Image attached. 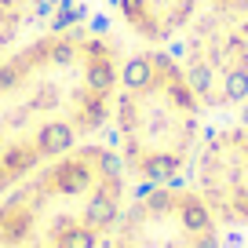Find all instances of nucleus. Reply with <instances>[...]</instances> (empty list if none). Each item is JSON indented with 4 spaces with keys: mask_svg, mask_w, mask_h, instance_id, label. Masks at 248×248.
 I'll use <instances>...</instances> for the list:
<instances>
[{
    "mask_svg": "<svg viewBox=\"0 0 248 248\" xmlns=\"http://www.w3.org/2000/svg\"><path fill=\"white\" fill-rule=\"evenodd\" d=\"M26 26V0H0V62L11 55V44L18 40Z\"/></svg>",
    "mask_w": 248,
    "mask_h": 248,
    "instance_id": "39448f33",
    "label": "nucleus"
},
{
    "mask_svg": "<svg viewBox=\"0 0 248 248\" xmlns=\"http://www.w3.org/2000/svg\"><path fill=\"white\" fill-rule=\"evenodd\" d=\"M204 15L248 40V0H204Z\"/></svg>",
    "mask_w": 248,
    "mask_h": 248,
    "instance_id": "20e7f679",
    "label": "nucleus"
},
{
    "mask_svg": "<svg viewBox=\"0 0 248 248\" xmlns=\"http://www.w3.org/2000/svg\"><path fill=\"white\" fill-rule=\"evenodd\" d=\"M204 0H117L124 26L146 44H168L197 22Z\"/></svg>",
    "mask_w": 248,
    "mask_h": 248,
    "instance_id": "7ed1b4c3",
    "label": "nucleus"
},
{
    "mask_svg": "<svg viewBox=\"0 0 248 248\" xmlns=\"http://www.w3.org/2000/svg\"><path fill=\"white\" fill-rule=\"evenodd\" d=\"M197 194L212 216L248 223V124L208 135L197 157Z\"/></svg>",
    "mask_w": 248,
    "mask_h": 248,
    "instance_id": "f03ea898",
    "label": "nucleus"
},
{
    "mask_svg": "<svg viewBox=\"0 0 248 248\" xmlns=\"http://www.w3.org/2000/svg\"><path fill=\"white\" fill-rule=\"evenodd\" d=\"M201 109L183 62L168 51L146 47L124 59L109 117L128 171L150 186H183L179 171L197 146Z\"/></svg>",
    "mask_w": 248,
    "mask_h": 248,
    "instance_id": "f257e3e1",
    "label": "nucleus"
}]
</instances>
